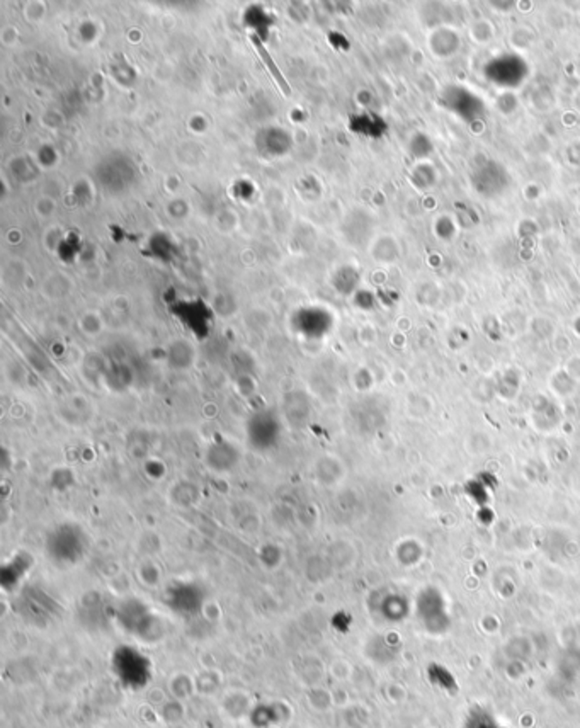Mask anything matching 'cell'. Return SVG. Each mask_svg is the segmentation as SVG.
Masks as SVG:
<instances>
[{"instance_id": "6da1fadb", "label": "cell", "mask_w": 580, "mask_h": 728, "mask_svg": "<svg viewBox=\"0 0 580 728\" xmlns=\"http://www.w3.org/2000/svg\"><path fill=\"white\" fill-rule=\"evenodd\" d=\"M485 74L488 80L499 85L515 87L526 79V62L515 55H504L488 64Z\"/></svg>"}, {"instance_id": "7a4b0ae2", "label": "cell", "mask_w": 580, "mask_h": 728, "mask_svg": "<svg viewBox=\"0 0 580 728\" xmlns=\"http://www.w3.org/2000/svg\"><path fill=\"white\" fill-rule=\"evenodd\" d=\"M281 433L279 419L271 414L255 415L249 421L247 425V434L251 439V444L255 450H269L276 444Z\"/></svg>"}, {"instance_id": "277c9868", "label": "cell", "mask_w": 580, "mask_h": 728, "mask_svg": "<svg viewBox=\"0 0 580 728\" xmlns=\"http://www.w3.org/2000/svg\"><path fill=\"white\" fill-rule=\"evenodd\" d=\"M252 43H254V46H255V52L259 54L261 56V60L264 62V65L267 66V70H269V74L275 77L276 80L277 85H279V89H281V93L285 94V95H290L291 89L290 84L286 82V79L283 77V74L279 72V68H277L276 64H275V60H273V56L269 55V52L264 48L263 41L259 40L255 35H251Z\"/></svg>"}, {"instance_id": "3957f363", "label": "cell", "mask_w": 580, "mask_h": 728, "mask_svg": "<svg viewBox=\"0 0 580 728\" xmlns=\"http://www.w3.org/2000/svg\"><path fill=\"white\" fill-rule=\"evenodd\" d=\"M475 101H478V99L475 97L474 94L468 93L462 87H451L445 94V103H446L445 106L449 107L453 113H458L463 120H474L480 115V111H475L472 107L466 106L468 103L472 105Z\"/></svg>"}]
</instances>
